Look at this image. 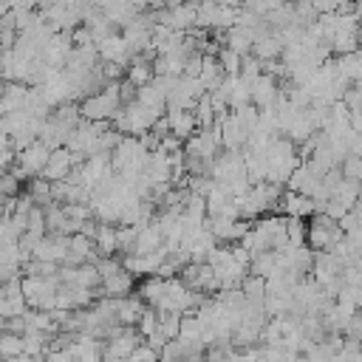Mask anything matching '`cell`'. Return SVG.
I'll return each instance as SVG.
<instances>
[{"label":"cell","instance_id":"1","mask_svg":"<svg viewBox=\"0 0 362 362\" xmlns=\"http://www.w3.org/2000/svg\"><path fill=\"white\" fill-rule=\"evenodd\" d=\"M71 164H74V153L65 147H57L48 153V161L42 167V178L45 181H65L71 173Z\"/></svg>","mask_w":362,"mask_h":362},{"label":"cell","instance_id":"2","mask_svg":"<svg viewBox=\"0 0 362 362\" xmlns=\"http://www.w3.org/2000/svg\"><path fill=\"white\" fill-rule=\"evenodd\" d=\"M167 119V127H170V136L173 139H178V141H187L192 133H195V113H189V110H173L170 107V113L164 116Z\"/></svg>","mask_w":362,"mask_h":362},{"label":"cell","instance_id":"3","mask_svg":"<svg viewBox=\"0 0 362 362\" xmlns=\"http://www.w3.org/2000/svg\"><path fill=\"white\" fill-rule=\"evenodd\" d=\"M127 82H130L133 88H141V85L153 82V65L147 62V57L139 54V57L130 62V68H127Z\"/></svg>","mask_w":362,"mask_h":362},{"label":"cell","instance_id":"4","mask_svg":"<svg viewBox=\"0 0 362 362\" xmlns=\"http://www.w3.org/2000/svg\"><path fill=\"white\" fill-rule=\"evenodd\" d=\"M102 283H105V291H110V294L122 297V294H127V291H130V286H133V274H130V272H124V269H119V272H113L110 277H105Z\"/></svg>","mask_w":362,"mask_h":362},{"label":"cell","instance_id":"5","mask_svg":"<svg viewBox=\"0 0 362 362\" xmlns=\"http://www.w3.org/2000/svg\"><path fill=\"white\" fill-rule=\"evenodd\" d=\"M240 59H243V57H238L235 51L221 48V54H218V68H221V74H226V76H238V71H240Z\"/></svg>","mask_w":362,"mask_h":362}]
</instances>
